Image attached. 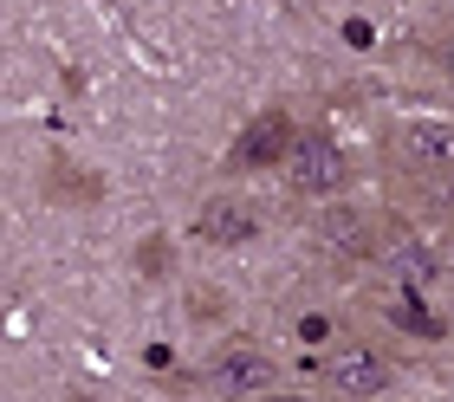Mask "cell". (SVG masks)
Here are the masks:
<instances>
[{"instance_id": "14", "label": "cell", "mask_w": 454, "mask_h": 402, "mask_svg": "<svg viewBox=\"0 0 454 402\" xmlns=\"http://www.w3.org/2000/svg\"><path fill=\"white\" fill-rule=\"evenodd\" d=\"M389 402H396V396H389Z\"/></svg>"}, {"instance_id": "9", "label": "cell", "mask_w": 454, "mask_h": 402, "mask_svg": "<svg viewBox=\"0 0 454 402\" xmlns=\"http://www.w3.org/2000/svg\"><path fill=\"white\" fill-rule=\"evenodd\" d=\"M357 331V319H350V305L338 299H318V292H293V299H279V337H286V351L293 357H318L344 344V337Z\"/></svg>"}, {"instance_id": "12", "label": "cell", "mask_w": 454, "mask_h": 402, "mask_svg": "<svg viewBox=\"0 0 454 402\" xmlns=\"http://www.w3.org/2000/svg\"><path fill=\"white\" fill-rule=\"evenodd\" d=\"M435 240H442V266H448V292H454V215L442 221V234H435Z\"/></svg>"}, {"instance_id": "11", "label": "cell", "mask_w": 454, "mask_h": 402, "mask_svg": "<svg viewBox=\"0 0 454 402\" xmlns=\"http://www.w3.org/2000/svg\"><path fill=\"white\" fill-rule=\"evenodd\" d=\"M422 59H428V72H435L448 91H454V20H442V27L422 39Z\"/></svg>"}, {"instance_id": "8", "label": "cell", "mask_w": 454, "mask_h": 402, "mask_svg": "<svg viewBox=\"0 0 454 402\" xmlns=\"http://www.w3.org/2000/svg\"><path fill=\"white\" fill-rule=\"evenodd\" d=\"M299 111H286V104H266V111H254L240 123V137L227 143V176H279L286 156H293V143H299Z\"/></svg>"}, {"instance_id": "3", "label": "cell", "mask_w": 454, "mask_h": 402, "mask_svg": "<svg viewBox=\"0 0 454 402\" xmlns=\"http://www.w3.org/2000/svg\"><path fill=\"white\" fill-rule=\"evenodd\" d=\"M389 215H396V201H332L318 208L312 227H305V247H312V260L325 272H338V280H370L377 272V247L389 234Z\"/></svg>"}, {"instance_id": "1", "label": "cell", "mask_w": 454, "mask_h": 402, "mask_svg": "<svg viewBox=\"0 0 454 402\" xmlns=\"http://www.w3.org/2000/svg\"><path fill=\"white\" fill-rule=\"evenodd\" d=\"M383 195L409 215H454V111H403L377 130Z\"/></svg>"}, {"instance_id": "10", "label": "cell", "mask_w": 454, "mask_h": 402, "mask_svg": "<svg viewBox=\"0 0 454 402\" xmlns=\"http://www.w3.org/2000/svg\"><path fill=\"white\" fill-rule=\"evenodd\" d=\"M189 234H195L201 247H215V253L254 247V240L266 234V208L247 195V188H215V195H201V201H195Z\"/></svg>"}, {"instance_id": "6", "label": "cell", "mask_w": 454, "mask_h": 402, "mask_svg": "<svg viewBox=\"0 0 454 402\" xmlns=\"http://www.w3.org/2000/svg\"><path fill=\"white\" fill-rule=\"evenodd\" d=\"M357 325L389 337L396 351H409V344L442 351L448 344V325L428 311L422 292H403V286H383V280H357Z\"/></svg>"}, {"instance_id": "13", "label": "cell", "mask_w": 454, "mask_h": 402, "mask_svg": "<svg viewBox=\"0 0 454 402\" xmlns=\"http://www.w3.org/2000/svg\"><path fill=\"white\" fill-rule=\"evenodd\" d=\"M260 402H325V396H318V390H286V383H279V390H266Z\"/></svg>"}, {"instance_id": "4", "label": "cell", "mask_w": 454, "mask_h": 402, "mask_svg": "<svg viewBox=\"0 0 454 402\" xmlns=\"http://www.w3.org/2000/svg\"><path fill=\"white\" fill-rule=\"evenodd\" d=\"M350 188H357V162H350L344 137L332 130V123H305L293 156H286V169H279L286 208L318 215V208H332V201H350Z\"/></svg>"}, {"instance_id": "5", "label": "cell", "mask_w": 454, "mask_h": 402, "mask_svg": "<svg viewBox=\"0 0 454 402\" xmlns=\"http://www.w3.org/2000/svg\"><path fill=\"white\" fill-rule=\"evenodd\" d=\"M279 383H286V357L266 337H221L195 370V390L208 402H260Z\"/></svg>"}, {"instance_id": "7", "label": "cell", "mask_w": 454, "mask_h": 402, "mask_svg": "<svg viewBox=\"0 0 454 402\" xmlns=\"http://www.w3.org/2000/svg\"><path fill=\"white\" fill-rule=\"evenodd\" d=\"M370 280H383V286H403V292H422V299H435V292L448 286L442 240H435V234H422L409 208H396V215H389V234H383V247H377V272H370Z\"/></svg>"}, {"instance_id": "2", "label": "cell", "mask_w": 454, "mask_h": 402, "mask_svg": "<svg viewBox=\"0 0 454 402\" xmlns=\"http://www.w3.org/2000/svg\"><path fill=\"white\" fill-rule=\"evenodd\" d=\"M403 376H409V351H396L389 337L357 325L344 344H332L312 364V390L325 402H389L403 390Z\"/></svg>"}]
</instances>
